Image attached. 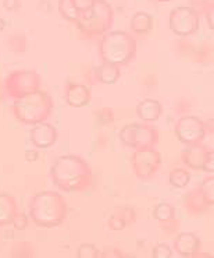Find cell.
<instances>
[{"label":"cell","mask_w":214,"mask_h":258,"mask_svg":"<svg viewBox=\"0 0 214 258\" xmlns=\"http://www.w3.org/2000/svg\"><path fill=\"white\" fill-rule=\"evenodd\" d=\"M50 179L59 190L68 194L89 191L95 184V176L89 163L78 155L57 158L50 168Z\"/></svg>","instance_id":"1"},{"label":"cell","mask_w":214,"mask_h":258,"mask_svg":"<svg viewBox=\"0 0 214 258\" xmlns=\"http://www.w3.org/2000/svg\"><path fill=\"white\" fill-rule=\"evenodd\" d=\"M67 215H68L67 200L60 192L53 190H43L31 197L28 216L38 228H57L66 221Z\"/></svg>","instance_id":"2"},{"label":"cell","mask_w":214,"mask_h":258,"mask_svg":"<svg viewBox=\"0 0 214 258\" xmlns=\"http://www.w3.org/2000/svg\"><path fill=\"white\" fill-rule=\"evenodd\" d=\"M138 43L135 36L127 31H107L99 38L97 52L101 61L128 66L137 57Z\"/></svg>","instance_id":"3"},{"label":"cell","mask_w":214,"mask_h":258,"mask_svg":"<svg viewBox=\"0 0 214 258\" xmlns=\"http://www.w3.org/2000/svg\"><path fill=\"white\" fill-rule=\"evenodd\" d=\"M53 98L41 88L14 99L12 105V113L14 119L27 126H34L42 121H48L49 117L53 114Z\"/></svg>","instance_id":"4"},{"label":"cell","mask_w":214,"mask_h":258,"mask_svg":"<svg viewBox=\"0 0 214 258\" xmlns=\"http://www.w3.org/2000/svg\"><path fill=\"white\" fill-rule=\"evenodd\" d=\"M114 23V10L106 0H96L88 12L81 13L74 23L79 34L88 39L100 38L112 30Z\"/></svg>","instance_id":"5"},{"label":"cell","mask_w":214,"mask_h":258,"mask_svg":"<svg viewBox=\"0 0 214 258\" xmlns=\"http://www.w3.org/2000/svg\"><path fill=\"white\" fill-rule=\"evenodd\" d=\"M159 132L150 123H128L121 127L119 133L120 143L123 147L131 150H145V148H156L159 144Z\"/></svg>","instance_id":"6"},{"label":"cell","mask_w":214,"mask_h":258,"mask_svg":"<svg viewBox=\"0 0 214 258\" xmlns=\"http://www.w3.org/2000/svg\"><path fill=\"white\" fill-rule=\"evenodd\" d=\"M7 98L17 99L21 96L39 90L42 85V77L35 70H16L12 72L3 81Z\"/></svg>","instance_id":"7"},{"label":"cell","mask_w":214,"mask_h":258,"mask_svg":"<svg viewBox=\"0 0 214 258\" xmlns=\"http://www.w3.org/2000/svg\"><path fill=\"white\" fill-rule=\"evenodd\" d=\"M131 168L139 180L153 179L163 165V156L156 148L134 150L131 155Z\"/></svg>","instance_id":"8"},{"label":"cell","mask_w":214,"mask_h":258,"mask_svg":"<svg viewBox=\"0 0 214 258\" xmlns=\"http://www.w3.org/2000/svg\"><path fill=\"white\" fill-rule=\"evenodd\" d=\"M170 30L177 36L193 35L200 25V16L196 9L190 6H178L171 10L168 17Z\"/></svg>","instance_id":"9"},{"label":"cell","mask_w":214,"mask_h":258,"mask_svg":"<svg viewBox=\"0 0 214 258\" xmlns=\"http://www.w3.org/2000/svg\"><path fill=\"white\" fill-rule=\"evenodd\" d=\"M174 133L179 143L188 147L202 143L207 134V126L200 117L189 114L179 117L174 127Z\"/></svg>","instance_id":"10"},{"label":"cell","mask_w":214,"mask_h":258,"mask_svg":"<svg viewBox=\"0 0 214 258\" xmlns=\"http://www.w3.org/2000/svg\"><path fill=\"white\" fill-rule=\"evenodd\" d=\"M59 140L57 128L48 121L34 124L30 130V141L38 150H48Z\"/></svg>","instance_id":"11"},{"label":"cell","mask_w":214,"mask_h":258,"mask_svg":"<svg viewBox=\"0 0 214 258\" xmlns=\"http://www.w3.org/2000/svg\"><path fill=\"white\" fill-rule=\"evenodd\" d=\"M210 151L211 148H208L207 145H203L202 143L188 145L186 150L182 151L181 159L186 168L192 169V170H202L203 163L210 154Z\"/></svg>","instance_id":"12"},{"label":"cell","mask_w":214,"mask_h":258,"mask_svg":"<svg viewBox=\"0 0 214 258\" xmlns=\"http://www.w3.org/2000/svg\"><path fill=\"white\" fill-rule=\"evenodd\" d=\"M200 239L192 232H182L174 239V250L181 257H195L200 251Z\"/></svg>","instance_id":"13"},{"label":"cell","mask_w":214,"mask_h":258,"mask_svg":"<svg viewBox=\"0 0 214 258\" xmlns=\"http://www.w3.org/2000/svg\"><path fill=\"white\" fill-rule=\"evenodd\" d=\"M92 101V91L88 85L70 83L66 90V102L71 108L79 109L88 106Z\"/></svg>","instance_id":"14"},{"label":"cell","mask_w":214,"mask_h":258,"mask_svg":"<svg viewBox=\"0 0 214 258\" xmlns=\"http://www.w3.org/2000/svg\"><path fill=\"white\" fill-rule=\"evenodd\" d=\"M137 221V212L130 205H121V207H116L113 212L109 216V229L112 230H124L127 226H130Z\"/></svg>","instance_id":"15"},{"label":"cell","mask_w":214,"mask_h":258,"mask_svg":"<svg viewBox=\"0 0 214 258\" xmlns=\"http://www.w3.org/2000/svg\"><path fill=\"white\" fill-rule=\"evenodd\" d=\"M163 114V105L157 99L153 98H145L137 105V116L141 121L153 123L160 119Z\"/></svg>","instance_id":"16"},{"label":"cell","mask_w":214,"mask_h":258,"mask_svg":"<svg viewBox=\"0 0 214 258\" xmlns=\"http://www.w3.org/2000/svg\"><path fill=\"white\" fill-rule=\"evenodd\" d=\"M210 207L206 204L204 198L202 197V192L197 187L196 190L190 191L184 200V211L186 215H189L190 218H197L202 214H204Z\"/></svg>","instance_id":"17"},{"label":"cell","mask_w":214,"mask_h":258,"mask_svg":"<svg viewBox=\"0 0 214 258\" xmlns=\"http://www.w3.org/2000/svg\"><path fill=\"white\" fill-rule=\"evenodd\" d=\"M20 210L17 200L13 194L9 192H0V226L12 225L14 215Z\"/></svg>","instance_id":"18"},{"label":"cell","mask_w":214,"mask_h":258,"mask_svg":"<svg viewBox=\"0 0 214 258\" xmlns=\"http://www.w3.org/2000/svg\"><path fill=\"white\" fill-rule=\"evenodd\" d=\"M96 80L104 85H113L121 77V70H120L119 64L114 63H107V61H101V64L95 69Z\"/></svg>","instance_id":"19"},{"label":"cell","mask_w":214,"mask_h":258,"mask_svg":"<svg viewBox=\"0 0 214 258\" xmlns=\"http://www.w3.org/2000/svg\"><path fill=\"white\" fill-rule=\"evenodd\" d=\"M153 17L146 12H138L130 20V28L137 35H146L153 30Z\"/></svg>","instance_id":"20"},{"label":"cell","mask_w":214,"mask_h":258,"mask_svg":"<svg viewBox=\"0 0 214 258\" xmlns=\"http://www.w3.org/2000/svg\"><path fill=\"white\" fill-rule=\"evenodd\" d=\"M153 218L159 222H170L175 219V208L168 203H159L153 208Z\"/></svg>","instance_id":"21"},{"label":"cell","mask_w":214,"mask_h":258,"mask_svg":"<svg viewBox=\"0 0 214 258\" xmlns=\"http://www.w3.org/2000/svg\"><path fill=\"white\" fill-rule=\"evenodd\" d=\"M190 181V172L186 169H174L171 173L168 174V183L175 188H184L189 184Z\"/></svg>","instance_id":"22"},{"label":"cell","mask_w":214,"mask_h":258,"mask_svg":"<svg viewBox=\"0 0 214 258\" xmlns=\"http://www.w3.org/2000/svg\"><path fill=\"white\" fill-rule=\"evenodd\" d=\"M59 12L61 17L70 23H75L79 17V13L75 9L74 0H59Z\"/></svg>","instance_id":"23"},{"label":"cell","mask_w":214,"mask_h":258,"mask_svg":"<svg viewBox=\"0 0 214 258\" xmlns=\"http://www.w3.org/2000/svg\"><path fill=\"white\" fill-rule=\"evenodd\" d=\"M199 190L202 192V197L204 198L206 204L208 207H213L214 204V177L213 174H210L202 181V184L199 186Z\"/></svg>","instance_id":"24"},{"label":"cell","mask_w":214,"mask_h":258,"mask_svg":"<svg viewBox=\"0 0 214 258\" xmlns=\"http://www.w3.org/2000/svg\"><path fill=\"white\" fill-rule=\"evenodd\" d=\"M99 248L92 243H83L78 247L77 257L78 258H97L99 257Z\"/></svg>","instance_id":"25"},{"label":"cell","mask_w":214,"mask_h":258,"mask_svg":"<svg viewBox=\"0 0 214 258\" xmlns=\"http://www.w3.org/2000/svg\"><path fill=\"white\" fill-rule=\"evenodd\" d=\"M28 222H30V216L27 215L24 211L18 210L17 214L13 218L12 225L14 226V229H17V230H25L27 226H28Z\"/></svg>","instance_id":"26"},{"label":"cell","mask_w":214,"mask_h":258,"mask_svg":"<svg viewBox=\"0 0 214 258\" xmlns=\"http://www.w3.org/2000/svg\"><path fill=\"white\" fill-rule=\"evenodd\" d=\"M152 257L153 258H171L173 257V250L170 246H167L164 243H159L153 247L152 250Z\"/></svg>","instance_id":"27"},{"label":"cell","mask_w":214,"mask_h":258,"mask_svg":"<svg viewBox=\"0 0 214 258\" xmlns=\"http://www.w3.org/2000/svg\"><path fill=\"white\" fill-rule=\"evenodd\" d=\"M99 257L100 258H120L123 257V252L120 251L117 247L106 246L99 251Z\"/></svg>","instance_id":"28"},{"label":"cell","mask_w":214,"mask_h":258,"mask_svg":"<svg viewBox=\"0 0 214 258\" xmlns=\"http://www.w3.org/2000/svg\"><path fill=\"white\" fill-rule=\"evenodd\" d=\"M96 0H74V5H75V9L78 10V13H85L89 10L90 7L93 6Z\"/></svg>","instance_id":"29"},{"label":"cell","mask_w":214,"mask_h":258,"mask_svg":"<svg viewBox=\"0 0 214 258\" xmlns=\"http://www.w3.org/2000/svg\"><path fill=\"white\" fill-rule=\"evenodd\" d=\"M202 170L203 172H206V173L213 174L214 172V151L213 150L210 151V154H208L207 158H206V161H204V163H203Z\"/></svg>","instance_id":"30"},{"label":"cell","mask_w":214,"mask_h":258,"mask_svg":"<svg viewBox=\"0 0 214 258\" xmlns=\"http://www.w3.org/2000/svg\"><path fill=\"white\" fill-rule=\"evenodd\" d=\"M3 7L7 12H17L21 7V2L20 0H3Z\"/></svg>","instance_id":"31"},{"label":"cell","mask_w":214,"mask_h":258,"mask_svg":"<svg viewBox=\"0 0 214 258\" xmlns=\"http://www.w3.org/2000/svg\"><path fill=\"white\" fill-rule=\"evenodd\" d=\"M25 161L27 162H36V161H39V151L36 150H27L25 151Z\"/></svg>","instance_id":"32"},{"label":"cell","mask_w":214,"mask_h":258,"mask_svg":"<svg viewBox=\"0 0 214 258\" xmlns=\"http://www.w3.org/2000/svg\"><path fill=\"white\" fill-rule=\"evenodd\" d=\"M7 98L6 90H5V84H3V81H0V102L2 101H5Z\"/></svg>","instance_id":"33"},{"label":"cell","mask_w":214,"mask_h":258,"mask_svg":"<svg viewBox=\"0 0 214 258\" xmlns=\"http://www.w3.org/2000/svg\"><path fill=\"white\" fill-rule=\"evenodd\" d=\"M207 23H208V28L213 30V7L210 9V13H207Z\"/></svg>","instance_id":"34"},{"label":"cell","mask_w":214,"mask_h":258,"mask_svg":"<svg viewBox=\"0 0 214 258\" xmlns=\"http://www.w3.org/2000/svg\"><path fill=\"white\" fill-rule=\"evenodd\" d=\"M5 28H6V21H5V18L0 17V32L5 31Z\"/></svg>","instance_id":"35"},{"label":"cell","mask_w":214,"mask_h":258,"mask_svg":"<svg viewBox=\"0 0 214 258\" xmlns=\"http://www.w3.org/2000/svg\"><path fill=\"white\" fill-rule=\"evenodd\" d=\"M159 3H167V2H171V0H157Z\"/></svg>","instance_id":"36"}]
</instances>
